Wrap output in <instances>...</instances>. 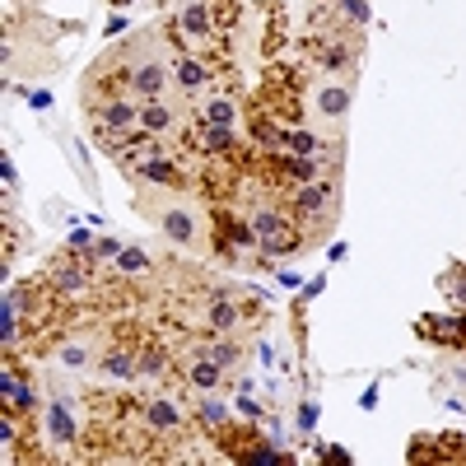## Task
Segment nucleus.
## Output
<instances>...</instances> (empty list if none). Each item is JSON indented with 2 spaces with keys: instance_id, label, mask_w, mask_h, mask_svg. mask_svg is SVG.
I'll return each mask as SVG.
<instances>
[{
  "instance_id": "nucleus-1",
  "label": "nucleus",
  "mask_w": 466,
  "mask_h": 466,
  "mask_svg": "<svg viewBox=\"0 0 466 466\" xmlns=\"http://www.w3.org/2000/svg\"><path fill=\"white\" fill-rule=\"evenodd\" d=\"M140 210L154 215V224H159V233L168 243H177L187 252H206L210 248V215L191 197H177V191H164V201L140 197Z\"/></svg>"
},
{
  "instance_id": "nucleus-2",
  "label": "nucleus",
  "mask_w": 466,
  "mask_h": 466,
  "mask_svg": "<svg viewBox=\"0 0 466 466\" xmlns=\"http://www.w3.org/2000/svg\"><path fill=\"white\" fill-rule=\"evenodd\" d=\"M248 224L257 228L261 257H285V252H294V248L308 238L303 224H299L294 210H289V201H280V197H257V201H248Z\"/></svg>"
},
{
  "instance_id": "nucleus-3",
  "label": "nucleus",
  "mask_w": 466,
  "mask_h": 466,
  "mask_svg": "<svg viewBox=\"0 0 466 466\" xmlns=\"http://www.w3.org/2000/svg\"><path fill=\"white\" fill-rule=\"evenodd\" d=\"M224 37L219 24V0H182L173 15V52L187 56H210V47Z\"/></svg>"
},
{
  "instance_id": "nucleus-4",
  "label": "nucleus",
  "mask_w": 466,
  "mask_h": 466,
  "mask_svg": "<svg viewBox=\"0 0 466 466\" xmlns=\"http://www.w3.org/2000/svg\"><path fill=\"white\" fill-rule=\"evenodd\" d=\"M140 98H131V94H112V89H98L94 98H89V127L98 131V140H107L112 149L122 145V140H131L136 131H140Z\"/></svg>"
},
{
  "instance_id": "nucleus-5",
  "label": "nucleus",
  "mask_w": 466,
  "mask_h": 466,
  "mask_svg": "<svg viewBox=\"0 0 466 466\" xmlns=\"http://www.w3.org/2000/svg\"><path fill=\"white\" fill-rule=\"evenodd\" d=\"M308 103H313V122H322L331 136H340V122H345L350 103H355V75H313Z\"/></svg>"
},
{
  "instance_id": "nucleus-6",
  "label": "nucleus",
  "mask_w": 466,
  "mask_h": 466,
  "mask_svg": "<svg viewBox=\"0 0 466 466\" xmlns=\"http://www.w3.org/2000/svg\"><path fill=\"white\" fill-rule=\"evenodd\" d=\"M140 420H145V430L149 434H159V439H182L187 434V406L173 397V392H159L154 401H145V410H140Z\"/></svg>"
},
{
  "instance_id": "nucleus-7",
  "label": "nucleus",
  "mask_w": 466,
  "mask_h": 466,
  "mask_svg": "<svg viewBox=\"0 0 466 466\" xmlns=\"http://www.w3.org/2000/svg\"><path fill=\"white\" fill-rule=\"evenodd\" d=\"M52 360H56L66 373H94L98 360H103V345H98L94 331H75V336H66V340L52 350Z\"/></svg>"
},
{
  "instance_id": "nucleus-8",
  "label": "nucleus",
  "mask_w": 466,
  "mask_h": 466,
  "mask_svg": "<svg viewBox=\"0 0 466 466\" xmlns=\"http://www.w3.org/2000/svg\"><path fill=\"white\" fill-rule=\"evenodd\" d=\"M238 98L233 94H206V98H197V107H191V116L197 122H206V127H238Z\"/></svg>"
},
{
  "instance_id": "nucleus-9",
  "label": "nucleus",
  "mask_w": 466,
  "mask_h": 466,
  "mask_svg": "<svg viewBox=\"0 0 466 466\" xmlns=\"http://www.w3.org/2000/svg\"><path fill=\"white\" fill-rule=\"evenodd\" d=\"M187 382L197 387V392H215V387L224 382V369L206 355V350H191V360H187Z\"/></svg>"
},
{
  "instance_id": "nucleus-10",
  "label": "nucleus",
  "mask_w": 466,
  "mask_h": 466,
  "mask_svg": "<svg viewBox=\"0 0 466 466\" xmlns=\"http://www.w3.org/2000/svg\"><path fill=\"white\" fill-rule=\"evenodd\" d=\"M140 373H145L149 382H164V378L173 373V355H164L159 345H154V350H145V355H140Z\"/></svg>"
},
{
  "instance_id": "nucleus-11",
  "label": "nucleus",
  "mask_w": 466,
  "mask_h": 466,
  "mask_svg": "<svg viewBox=\"0 0 466 466\" xmlns=\"http://www.w3.org/2000/svg\"><path fill=\"white\" fill-rule=\"evenodd\" d=\"M116 270H122V276H145V270H149V257H145L140 248H127L122 257H116Z\"/></svg>"
}]
</instances>
